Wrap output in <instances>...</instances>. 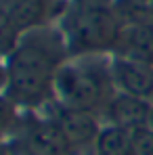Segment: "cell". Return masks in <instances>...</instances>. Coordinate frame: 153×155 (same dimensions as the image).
I'll return each instance as SVG.
<instances>
[{"label":"cell","instance_id":"11","mask_svg":"<svg viewBox=\"0 0 153 155\" xmlns=\"http://www.w3.org/2000/svg\"><path fill=\"white\" fill-rule=\"evenodd\" d=\"M17 124V111H15V101L11 97L0 94V138L13 132Z\"/></svg>","mask_w":153,"mask_h":155},{"label":"cell","instance_id":"8","mask_svg":"<svg viewBox=\"0 0 153 155\" xmlns=\"http://www.w3.org/2000/svg\"><path fill=\"white\" fill-rule=\"evenodd\" d=\"M21 149L25 155H67L69 145L55 122H34L23 130Z\"/></svg>","mask_w":153,"mask_h":155},{"label":"cell","instance_id":"13","mask_svg":"<svg viewBox=\"0 0 153 155\" xmlns=\"http://www.w3.org/2000/svg\"><path fill=\"white\" fill-rule=\"evenodd\" d=\"M128 13H134L138 19H147L153 15V0H122Z\"/></svg>","mask_w":153,"mask_h":155},{"label":"cell","instance_id":"15","mask_svg":"<svg viewBox=\"0 0 153 155\" xmlns=\"http://www.w3.org/2000/svg\"><path fill=\"white\" fill-rule=\"evenodd\" d=\"M0 155H6V151H4V149H2V147H0Z\"/></svg>","mask_w":153,"mask_h":155},{"label":"cell","instance_id":"1","mask_svg":"<svg viewBox=\"0 0 153 155\" xmlns=\"http://www.w3.org/2000/svg\"><path fill=\"white\" fill-rule=\"evenodd\" d=\"M65 38L59 31L42 27L23 31L17 48L6 57V97L25 105L46 99L59 67L65 63Z\"/></svg>","mask_w":153,"mask_h":155},{"label":"cell","instance_id":"14","mask_svg":"<svg viewBox=\"0 0 153 155\" xmlns=\"http://www.w3.org/2000/svg\"><path fill=\"white\" fill-rule=\"evenodd\" d=\"M8 86V71H6V65H0V90Z\"/></svg>","mask_w":153,"mask_h":155},{"label":"cell","instance_id":"9","mask_svg":"<svg viewBox=\"0 0 153 155\" xmlns=\"http://www.w3.org/2000/svg\"><path fill=\"white\" fill-rule=\"evenodd\" d=\"M97 155H136L130 130L109 124L103 128L95 140Z\"/></svg>","mask_w":153,"mask_h":155},{"label":"cell","instance_id":"10","mask_svg":"<svg viewBox=\"0 0 153 155\" xmlns=\"http://www.w3.org/2000/svg\"><path fill=\"white\" fill-rule=\"evenodd\" d=\"M21 36H23L21 27L15 23L11 13L0 4V57H8L15 51Z\"/></svg>","mask_w":153,"mask_h":155},{"label":"cell","instance_id":"4","mask_svg":"<svg viewBox=\"0 0 153 155\" xmlns=\"http://www.w3.org/2000/svg\"><path fill=\"white\" fill-rule=\"evenodd\" d=\"M111 78H113V86L122 94L147 99V101L153 99V65L118 57L111 63Z\"/></svg>","mask_w":153,"mask_h":155},{"label":"cell","instance_id":"3","mask_svg":"<svg viewBox=\"0 0 153 155\" xmlns=\"http://www.w3.org/2000/svg\"><path fill=\"white\" fill-rule=\"evenodd\" d=\"M120 34L113 11L101 0H82L63 21V38L72 52H97L115 46Z\"/></svg>","mask_w":153,"mask_h":155},{"label":"cell","instance_id":"12","mask_svg":"<svg viewBox=\"0 0 153 155\" xmlns=\"http://www.w3.org/2000/svg\"><path fill=\"white\" fill-rule=\"evenodd\" d=\"M130 134H132V143H134L136 155H153V130H151V126L130 130Z\"/></svg>","mask_w":153,"mask_h":155},{"label":"cell","instance_id":"16","mask_svg":"<svg viewBox=\"0 0 153 155\" xmlns=\"http://www.w3.org/2000/svg\"><path fill=\"white\" fill-rule=\"evenodd\" d=\"M149 126H151V130H153V115H151V122H149Z\"/></svg>","mask_w":153,"mask_h":155},{"label":"cell","instance_id":"7","mask_svg":"<svg viewBox=\"0 0 153 155\" xmlns=\"http://www.w3.org/2000/svg\"><path fill=\"white\" fill-rule=\"evenodd\" d=\"M105 113L109 115V122L113 126L126 130H136L143 126H149L153 115V105L147 99L130 97V94H113V99L105 107Z\"/></svg>","mask_w":153,"mask_h":155},{"label":"cell","instance_id":"6","mask_svg":"<svg viewBox=\"0 0 153 155\" xmlns=\"http://www.w3.org/2000/svg\"><path fill=\"white\" fill-rule=\"evenodd\" d=\"M120 57L153 65V21L134 19L120 27L115 46Z\"/></svg>","mask_w":153,"mask_h":155},{"label":"cell","instance_id":"2","mask_svg":"<svg viewBox=\"0 0 153 155\" xmlns=\"http://www.w3.org/2000/svg\"><path fill=\"white\" fill-rule=\"evenodd\" d=\"M113 78L111 65L82 57L72 63H63L55 76L52 90L61 105L82 111H95L107 107L113 99Z\"/></svg>","mask_w":153,"mask_h":155},{"label":"cell","instance_id":"5","mask_svg":"<svg viewBox=\"0 0 153 155\" xmlns=\"http://www.w3.org/2000/svg\"><path fill=\"white\" fill-rule=\"evenodd\" d=\"M52 122L59 128V132L63 134V138L67 140L69 149L86 147V145L95 143L99 132H101L95 115L90 111H82V109L65 107V105L55 109Z\"/></svg>","mask_w":153,"mask_h":155}]
</instances>
